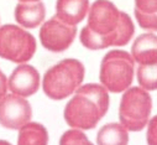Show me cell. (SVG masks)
<instances>
[{
  "label": "cell",
  "mask_w": 157,
  "mask_h": 145,
  "mask_svg": "<svg viewBox=\"0 0 157 145\" xmlns=\"http://www.w3.org/2000/svg\"><path fill=\"white\" fill-rule=\"evenodd\" d=\"M36 51L35 37L16 25L0 27V57L15 63L30 61Z\"/></svg>",
  "instance_id": "cell-5"
},
{
  "label": "cell",
  "mask_w": 157,
  "mask_h": 145,
  "mask_svg": "<svg viewBox=\"0 0 157 145\" xmlns=\"http://www.w3.org/2000/svg\"><path fill=\"white\" fill-rule=\"evenodd\" d=\"M135 5L141 13H157V0H135Z\"/></svg>",
  "instance_id": "cell-17"
},
{
  "label": "cell",
  "mask_w": 157,
  "mask_h": 145,
  "mask_svg": "<svg viewBox=\"0 0 157 145\" xmlns=\"http://www.w3.org/2000/svg\"><path fill=\"white\" fill-rule=\"evenodd\" d=\"M89 10V0H57L56 16L68 24H79Z\"/></svg>",
  "instance_id": "cell-9"
},
{
  "label": "cell",
  "mask_w": 157,
  "mask_h": 145,
  "mask_svg": "<svg viewBox=\"0 0 157 145\" xmlns=\"http://www.w3.org/2000/svg\"><path fill=\"white\" fill-rule=\"evenodd\" d=\"M156 117L151 119L150 125H148V131H147V143L151 145L156 144Z\"/></svg>",
  "instance_id": "cell-18"
},
{
  "label": "cell",
  "mask_w": 157,
  "mask_h": 145,
  "mask_svg": "<svg viewBox=\"0 0 157 145\" xmlns=\"http://www.w3.org/2000/svg\"><path fill=\"white\" fill-rule=\"evenodd\" d=\"M75 33V25H68L55 16L42 25L40 30V40L46 50L62 52L72 45Z\"/></svg>",
  "instance_id": "cell-6"
},
{
  "label": "cell",
  "mask_w": 157,
  "mask_h": 145,
  "mask_svg": "<svg viewBox=\"0 0 157 145\" xmlns=\"http://www.w3.org/2000/svg\"><path fill=\"white\" fill-rule=\"evenodd\" d=\"M45 15L46 9L41 2L20 3L15 8V20L27 29L37 27L45 20Z\"/></svg>",
  "instance_id": "cell-11"
},
{
  "label": "cell",
  "mask_w": 157,
  "mask_h": 145,
  "mask_svg": "<svg viewBox=\"0 0 157 145\" xmlns=\"http://www.w3.org/2000/svg\"><path fill=\"white\" fill-rule=\"evenodd\" d=\"M32 109L25 97L9 94L0 99V124L6 129L16 130L31 120Z\"/></svg>",
  "instance_id": "cell-7"
},
{
  "label": "cell",
  "mask_w": 157,
  "mask_h": 145,
  "mask_svg": "<svg viewBox=\"0 0 157 145\" xmlns=\"http://www.w3.org/2000/svg\"><path fill=\"white\" fill-rule=\"evenodd\" d=\"M137 81L145 91H156L157 88V62L140 65L137 69Z\"/></svg>",
  "instance_id": "cell-14"
},
{
  "label": "cell",
  "mask_w": 157,
  "mask_h": 145,
  "mask_svg": "<svg viewBox=\"0 0 157 145\" xmlns=\"http://www.w3.org/2000/svg\"><path fill=\"white\" fill-rule=\"evenodd\" d=\"M108 108L109 94L103 86L97 83L79 86L64 108V120L72 128L89 130L97 127Z\"/></svg>",
  "instance_id": "cell-1"
},
{
  "label": "cell",
  "mask_w": 157,
  "mask_h": 145,
  "mask_svg": "<svg viewBox=\"0 0 157 145\" xmlns=\"http://www.w3.org/2000/svg\"><path fill=\"white\" fill-rule=\"evenodd\" d=\"M129 130L120 123H110L104 125L97 136L99 145H126L129 143Z\"/></svg>",
  "instance_id": "cell-13"
},
{
  "label": "cell",
  "mask_w": 157,
  "mask_h": 145,
  "mask_svg": "<svg viewBox=\"0 0 157 145\" xmlns=\"http://www.w3.org/2000/svg\"><path fill=\"white\" fill-rule=\"evenodd\" d=\"M8 88L16 96L30 97L40 88V73L30 65H20L10 75Z\"/></svg>",
  "instance_id": "cell-8"
},
{
  "label": "cell",
  "mask_w": 157,
  "mask_h": 145,
  "mask_svg": "<svg viewBox=\"0 0 157 145\" xmlns=\"http://www.w3.org/2000/svg\"><path fill=\"white\" fill-rule=\"evenodd\" d=\"M135 61L126 51L114 50L108 52L100 65L99 78L101 86L113 93L124 92L134 78Z\"/></svg>",
  "instance_id": "cell-3"
},
{
  "label": "cell",
  "mask_w": 157,
  "mask_h": 145,
  "mask_svg": "<svg viewBox=\"0 0 157 145\" xmlns=\"http://www.w3.org/2000/svg\"><path fill=\"white\" fill-rule=\"evenodd\" d=\"M48 143V133L46 128L38 123L27 122L20 128L19 145H46Z\"/></svg>",
  "instance_id": "cell-12"
},
{
  "label": "cell",
  "mask_w": 157,
  "mask_h": 145,
  "mask_svg": "<svg viewBox=\"0 0 157 145\" xmlns=\"http://www.w3.org/2000/svg\"><path fill=\"white\" fill-rule=\"evenodd\" d=\"M84 78V66L81 61L67 58L51 67L44 76L42 88L53 100L69 97L81 86Z\"/></svg>",
  "instance_id": "cell-2"
},
{
  "label": "cell",
  "mask_w": 157,
  "mask_h": 145,
  "mask_svg": "<svg viewBox=\"0 0 157 145\" xmlns=\"http://www.w3.org/2000/svg\"><path fill=\"white\" fill-rule=\"evenodd\" d=\"M131 56L140 65H150L157 62V37L155 33H142L134 41Z\"/></svg>",
  "instance_id": "cell-10"
},
{
  "label": "cell",
  "mask_w": 157,
  "mask_h": 145,
  "mask_svg": "<svg viewBox=\"0 0 157 145\" xmlns=\"http://www.w3.org/2000/svg\"><path fill=\"white\" fill-rule=\"evenodd\" d=\"M21 3H32V2H38V0H20Z\"/></svg>",
  "instance_id": "cell-20"
},
{
  "label": "cell",
  "mask_w": 157,
  "mask_h": 145,
  "mask_svg": "<svg viewBox=\"0 0 157 145\" xmlns=\"http://www.w3.org/2000/svg\"><path fill=\"white\" fill-rule=\"evenodd\" d=\"M135 16L137 19L139 25L142 29L156 31V29H157V13L148 14V13H141V11L135 9Z\"/></svg>",
  "instance_id": "cell-16"
},
{
  "label": "cell",
  "mask_w": 157,
  "mask_h": 145,
  "mask_svg": "<svg viewBox=\"0 0 157 145\" xmlns=\"http://www.w3.org/2000/svg\"><path fill=\"white\" fill-rule=\"evenodd\" d=\"M152 100L147 91L141 87H132L124 91L120 107V124L130 131L142 130L150 118Z\"/></svg>",
  "instance_id": "cell-4"
},
{
  "label": "cell",
  "mask_w": 157,
  "mask_h": 145,
  "mask_svg": "<svg viewBox=\"0 0 157 145\" xmlns=\"http://www.w3.org/2000/svg\"><path fill=\"white\" fill-rule=\"evenodd\" d=\"M61 145H92L88 138L79 130V129H72L67 130L59 140Z\"/></svg>",
  "instance_id": "cell-15"
},
{
  "label": "cell",
  "mask_w": 157,
  "mask_h": 145,
  "mask_svg": "<svg viewBox=\"0 0 157 145\" xmlns=\"http://www.w3.org/2000/svg\"><path fill=\"white\" fill-rule=\"evenodd\" d=\"M6 91H8V80L4 76V73H2V71H0V99L6 96Z\"/></svg>",
  "instance_id": "cell-19"
}]
</instances>
